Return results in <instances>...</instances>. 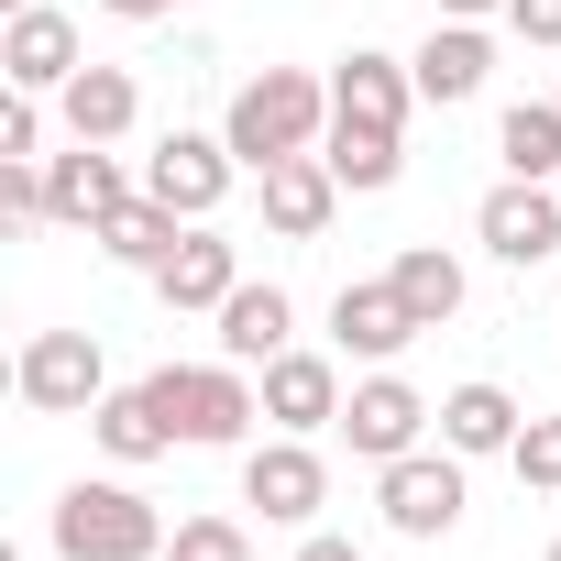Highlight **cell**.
<instances>
[{
  "instance_id": "cell-1",
  "label": "cell",
  "mask_w": 561,
  "mask_h": 561,
  "mask_svg": "<svg viewBox=\"0 0 561 561\" xmlns=\"http://www.w3.org/2000/svg\"><path fill=\"white\" fill-rule=\"evenodd\" d=\"M231 154H242V176H264V165H287V154H320L331 144V89L309 78V67H264V78H242L231 89Z\"/></svg>"
},
{
  "instance_id": "cell-2",
  "label": "cell",
  "mask_w": 561,
  "mask_h": 561,
  "mask_svg": "<svg viewBox=\"0 0 561 561\" xmlns=\"http://www.w3.org/2000/svg\"><path fill=\"white\" fill-rule=\"evenodd\" d=\"M56 561H165V517L133 484H67L56 495Z\"/></svg>"
},
{
  "instance_id": "cell-3",
  "label": "cell",
  "mask_w": 561,
  "mask_h": 561,
  "mask_svg": "<svg viewBox=\"0 0 561 561\" xmlns=\"http://www.w3.org/2000/svg\"><path fill=\"white\" fill-rule=\"evenodd\" d=\"M154 397H165L176 440H198V451H231V440L264 419V386H242V364H231V353H220V364H165V375H154Z\"/></svg>"
},
{
  "instance_id": "cell-4",
  "label": "cell",
  "mask_w": 561,
  "mask_h": 561,
  "mask_svg": "<svg viewBox=\"0 0 561 561\" xmlns=\"http://www.w3.org/2000/svg\"><path fill=\"white\" fill-rule=\"evenodd\" d=\"M375 506H386L397 539H451V528H462V451L440 440V451H397V462H375Z\"/></svg>"
},
{
  "instance_id": "cell-5",
  "label": "cell",
  "mask_w": 561,
  "mask_h": 561,
  "mask_svg": "<svg viewBox=\"0 0 561 561\" xmlns=\"http://www.w3.org/2000/svg\"><path fill=\"white\" fill-rule=\"evenodd\" d=\"M12 386H23V408H45V419L100 408V397H111L100 331H34V342H23V364H12Z\"/></svg>"
},
{
  "instance_id": "cell-6",
  "label": "cell",
  "mask_w": 561,
  "mask_h": 561,
  "mask_svg": "<svg viewBox=\"0 0 561 561\" xmlns=\"http://www.w3.org/2000/svg\"><path fill=\"white\" fill-rule=\"evenodd\" d=\"M231 176H242L231 133H165V144L144 154V198H165L176 220H209V209L231 198Z\"/></svg>"
},
{
  "instance_id": "cell-7",
  "label": "cell",
  "mask_w": 561,
  "mask_h": 561,
  "mask_svg": "<svg viewBox=\"0 0 561 561\" xmlns=\"http://www.w3.org/2000/svg\"><path fill=\"white\" fill-rule=\"evenodd\" d=\"M473 231H484V253L495 264H550L561 253V187L550 176H506V187H484V209H473Z\"/></svg>"
},
{
  "instance_id": "cell-8",
  "label": "cell",
  "mask_w": 561,
  "mask_h": 561,
  "mask_svg": "<svg viewBox=\"0 0 561 561\" xmlns=\"http://www.w3.org/2000/svg\"><path fill=\"white\" fill-rule=\"evenodd\" d=\"M430 419H440V408H430L408 375H386V364H375V375L342 397V440H353L364 462H397V451H419V430H430Z\"/></svg>"
},
{
  "instance_id": "cell-9",
  "label": "cell",
  "mask_w": 561,
  "mask_h": 561,
  "mask_svg": "<svg viewBox=\"0 0 561 561\" xmlns=\"http://www.w3.org/2000/svg\"><path fill=\"white\" fill-rule=\"evenodd\" d=\"M320 495H331V473H320V451H309L298 430H287V440H264V451H242V506H264L275 528H309Z\"/></svg>"
},
{
  "instance_id": "cell-10",
  "label": "cell",
  "mask_w": 561,
  "mask_h": 561,
  "mask_svg": "<svg viewBox=\"0 0 561 561\" xmlns=\"http://www.w3.org/2000/svg\"><path fill=\"white\" fill-rule=\"evenodd\" d=\"M331 342H342L353 364H397V353L419 342V309L397 298V275H353V287L331 298Z\"/></svg>"
},
{
  "instance_id": "cell-11",
  "label": "cell",
  "mask_w": 561,
  "mask_h": 561,
  "mask_svg": "<svg viewBox=\"0 0 561 561\" xmlns=\"http://www.w3.org/2000/svg\"><path fill=\"white\" fill-rule=\"evenodd\" d=\"M122 198H144V187L111 165V144H67V154H45V220H67V231H100Z\"/></svg>"
},
{
  "instance_id": "cell-12",
  "label": "cell",
  "mask_w": 561,
  "mask_h": 561,
  "mask_svg": "<svg viewBox=\"0 0 561 561\" xmlns=\"http://www.w3.org/2000/svg\"><path fill=\"white\" fill-rule=\"evenodd\" d=\"M331 209H342L331 154H287V165H264V231H275V242H320Z\"/></svg>"
},
{
  "instance_id": "cell-13",
  "label": "cell",
  "mask_w": 561,
  "mask_h": 561,
  "mask_svg": "<svg viewBox=\"0 0 561 561\" xmlns=\"http://www.w3.org/2000/svg\"><path fill=\"white\" fill-rule=\"evenodd\" d=\"M264 419L298 430V440L309 430H342V364L331 353H275L264 364Z\"/></svg>"
},
{
  "instance_id": "cell-14",
  "label": "cell",
  "mask_w": 561,
  "mask_h": 561,
  "mask_svg": "<svg viewBox=\"0 0 561 561\" xmlns=\"http://www.w3.org/2000/svg\"><path fill=\"white\" fill-rule=\"evenodd\" d=\"M408 111H419V78H408L397 56L353 45V56H342V78H331V122H375V133H408Z\"/></svg>"
},
{
  "instance_id": "cell-15",
  "label": "cell",
  "mask_w": 561,
  "mask_h": 561,
  "mask_svg": "<svg viewBox=\"0 0 561 561\" xmlns=\"http://www.w3.org/2000/svg\"><path fill=\"white\" fill-rule=\"evenodd\" d=\"M0 78H12V89H67L78 78V23L67 12H45V0H34V12H12V34H0Z\"/></svg>"
},
{
  "instance_id": "cell-16",
  "label": "cell",
  "mask_w": 561,
  "mask_h": 561,
  "mask_svg": "<svg viewBox=\"0 0 561 561\" xmlns=\"http://www.w3.org/2000/svg\"><path fill=\"white\" fill-rule=\"evenodd\" d=\"M408 78H419V100L430 111H451V100H473L484 78H495V45H484V23H440L419 56H408Z\"/></svg>"
},
{
  "instance_id": "cell-17",
  "label": "cell",
  "mask_w": 561,
  "mask_h": 561,
  "mask_svg": "<svg viewBox=\"0 0 561 561\" xmlns=\"http://www.w3.org/2000/svg\"><path fill=\"white\" fill-rule=\"evenodd\" d=\"M231 287H242V253H231L220 231H198V220H187V242L154 264V298H165V309H220Z\"/></svg>"
},
{
  "instance_id": "cell-18",
  "label": "cell",
  "mask_w": 561,
  "mask_h": 561,
  "mask_svg": "<svg viewBox=\"0 0 561 561\" xmlns=\"http://www.w3.org/2000/svg\"><path fill=\"white\" fill-rule=\"evenodd\" d=\"M56 111H67V144H122L133 111H144V89H133V67H78L56 89Z\"/></svg>"
},
{
  "instance_id": "cell-19",
  "label": "cell",
  "mask_w": 561,
  "mask_h": 561,
  "mask_svg": "<svg viewBox=\"0 0 561 561\" xmlns=\"http://www.w3.org/2000/svg\"><path fill=\"white\" fill-rule=\"evenodd\" d=\"M89 430H100V451H111V462H154V451H176V419H165L154 375H144V386H111V397L89 408Z\"/></svg>"
},
{
  "instance_id": "cell-20",
  "label": "cell",
  "mask_w": 561,
  "mask_h": 561,
  "mask_svg": "<svg viewBox=\"0 0 561 561\" xmlns=\"http://www.w3.org/2000/svg\"><path fill=\"white\" fill-rule=\"evenodd\" d=\"M209 320H220V353H231V364H275V353H287V331H298L287 287H253V275H242Z\"/></svg>"
},
{
  "instance_id": "cell-21",
  "label": "cell",
  "mask_w": 561,
  "mask_h": 561,
  "mask_svg": "<svg viewBox=\"0 0 561 561\" xmlns=\"http://www.w3.org/2000/svg\"><path fill=\"white\" fill-rule=\"evenodd\" d=\"M89 242H100L111 264H133V275H154V264H165V253L187 242V220H176L165 198H122V209H111V220H100Z\"/></svg>"
},
{
  "instance_id": "cell-22",
  "label": "cell",
  "mask_w": 561,
  "mask_h": 561,
  "mask_svg": "<svg viewBox=\"0 0 561 561\" xmlns=\"http://www.w3.org/2000/svg\"><path fill=\"white\" fill-rule=\"evenodd\" d=\"M517 430H528V419H517V397H506V386H484V375L440 397V440H451V451H517Z\"/></svg>"
},
{
  "instance_id": "cell-23",
  "label": "cell",
  "mask_w": 561,
  "mask_h": 561,
  "mask_svg": "<svg viewBox=\"0 0 561 561\" xmlns=\"http://www.w3.org/2000/svg\"><path fill=\"white\" fill-rule=\"evenodd\" d=\"M386 275H397V298L419 309V331H440V320H462V264H451L440 242H408V253H397Z\"/></svg>"
},
{
  "instance_id": "cell-24",
  "label": "cell",
  "mask_w": 561,
  "mask_h": 561,
  "mask_svg": "<svg viewBox=\"0 0 561 561\" xmlns=\"http://www.w3.org/2000/svg\"><path fill=\"white\" fill-rule=\"evenodd\" d=\"M495 154H506V176H561V100H517L495 122Z\"/></svg>"
},
{
  "instance_id": "cell-25",
  "label": "cell",
  "mask_w": 561,
  "mask_h": 561,
  "mask_svg": "<svg viewBox=\"0 0 561 561\" xmlns=\"http://www.w3.org/2000/svg\"><path fill=\"white\" fill-rule=\"evenodd\" d=\"M320 154H331V176H342V187H397V176H408L397 133H375V122H331V144H320Z\"/></svg>"
},
{
  "instance_id": "cell-26",
  "label": "cell",
  "mask_w": 561,
  "mask_h": 561,
  "mask_svg": "<svg viewBox=\"0 0 561 561\" xmlns=\"http://www.w3.org/2000/svg\"><path fill=\"white\" fill-rule=\"evenodd\" d=\"M165 561H253V539H242V517H176Z\"/></svg>"
},
{
  "instance_id": "cell-27",
  "label": "cell",
  "mask_w": 561,
  "mask_h": 561,
  "mask_svg": "<svg viewBox=\"0 0 561 561\" xmlns=\"http://www.w3.org/2000/svg\"><path fill=\"white\" fill-rule=\"evenodd\" d=\"M506 462H517V484H528V495H561V408H550V419H528Z\"/></svg>"
},
{
  "instance_id": "cell-28",
  "label": "cell",
  "mask_w": 561,
  "mask_h": 561,
  "mask_svg": "<svg viewBox=\"0 0 561 561\" xmlns=\"http://www.w3.org/2000/svg\"><path fill=\"white\" fill-rule=\"evenodd\" d=\"M0 165H45V111H34V89H12V111H0Z\"/></svg>"
},
{
  "instance_id": "cell-29",
  "label": "cell",
  "mask_w": 561,
  "mask_h": 561,
  "mask_svg": "<svg viewBox=\"0 0 561 561\" xmlns=\"http://www.w3.org/2000/svg\"><path fill=\"white\" fill-rule=\"evenodd\" d=\"M506 34L517 45H561V0H506Z\"/></svg>"
},
{
  "instance_id": "cell-30",
  "label": "cell",
  "mask_w": 561,
  "mask_h": 561,
  "mask_svg": "<svg viewBox=\"0 0 561 561\" xmlns=\"http://www.w3.org/2000/svg\"><path fill=\"white\" fill-rule=\"evenodd\" d=\"M0 209H12V220H45V165H0Z\"/></svg>"
},
{
  "instance_id": "cell-31",
  "label": "cell",
  "mask_w": 561,
  "mask_h": 561,
  "mask_svg": "<svg viewBox=\"0 0 561 561\" xmlns=\"http://www.w3.org/2000/svg\"><path fill=\"white\" fill-rule=\"evenodd\" d=\"M111 23H165V12H187V0H100Z\"/></svg>"
},
{
  "instance_id": "cell-32",
  "label": "cell",
  "mask_w": 561,
  "mask_h": 561,
  "mask_svg": "<svg viewBox=\"0 0 561 561\" xmlns=\"http://www.w3.org/2000/svg\"><path fill=\"white\" fill-rule=\"evenodd\" d=\"M298 561H364V550H353V539H331V528H309V539H298Z\"/></svg>"
},
{
  "instance_id": "cell-33",
  "label": "cell",
  "mask_w": 561,
  "mask_h": 561,
  "mask_svg": "<svg viewBox=\"0 0 561 561\" xmlns=\"http://www.w3.org/2000/svg\"><path fill=\"white\" fill-rule=\"evenodd\" d=\"M484 12H506V0H440V23H484Z\"/></svg>"
},
{
  "instance_id": "cell-34",
  "label": "cell",
  "mask_w": 561,
  "mask_h": 561,
  "mask_svg": "<svg viewBox=\"0 0 561 561\" xmlns=\"http://www.w3.org/2000/svg\"><path fill=\"white\" fill-rule=\"evenodd\" d=\"M0 12H34V0H0Z\"/></svg>"
},
{
  "instance_id": "cell-35",
  "label": "cell",
  "mask_w": 561,
  "mask_h": 561,
  "mask_svg": "<svg viewBox=\"0 0 561 561\" xmlns=\"http://www.w3.org/2000/svg\"><path fill=\"white\" fill-rule=\"evenodd\" d=\"M550 561H561V539H550Z\"/></svg>"
},
{
  "instance_id": "cell-36",
  "label": "cell",
  "mask_w": 561,
  "mask_h": 561,
  "mask_svg": "<svg viewBox=\"0 0 561 561\" xmlns=\"http://www.w3.org/2000/svg\"><path fill=\"white\" fill-rule=\"evenodd\" d=\"M550 100H561V89H550Z\"/></svg>"
},
{
  "instance_id": "cell-37",
  "label": "cell",
  "mask_w": 561,
  "mask_h": 561,
  "mask_svg": "<svg viewBox=\"0 0 561 561\" xmlns=\"http://www.w3.org/2000/svg\"><path fill=\"white\" fill-rule=\"evenodd\" d=\"M550 187H561V176H550Z\"/></svg>"
}]
</instances>
